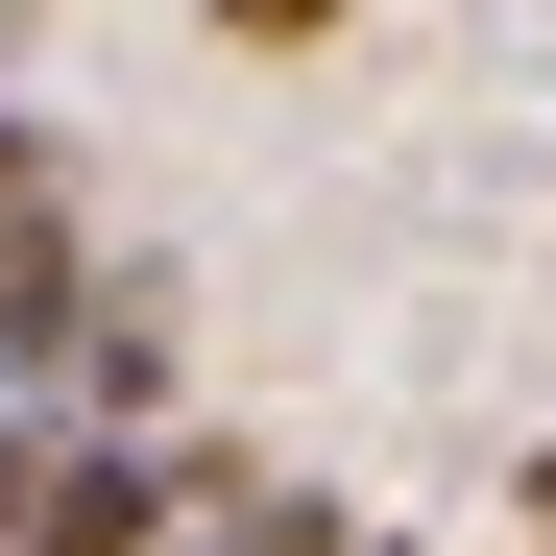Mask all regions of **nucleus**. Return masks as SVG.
<instances>
[{"label": "nucleus", "instance_id": "20e7f679", "mask_svg": "<svg viewBox=\"0 0 556 556\" xmlns=\"http://www.w3.org/2000/svg\"><path fill=\"white\" fill-rule=\"evenodd\" d=\"M508 532H532V556H556V435H532V459H508Z\"/></svg>", "mask_w": 556, "mask_h": 556}, {"label": "nucleus", "instance_id": "39448f33", "mask_svg": "<svg viewBox=\"0 0 556 556\" xmlns=\"http://www.w3.org/2000/svg\"><path fill=\"white\" fill-rule=\"evenodd\" d=\"M0 49H25V0H0Z\"/></svg>", "mask_w": 556, "mask_h": 556}, {"label": "nucleus", "instance_id": "423d86ee", "mask_svg": "<svg viewBox=\"0 0 556 556\" xmlns=\"http://www.w3.org/2000/svg\"><path fill=\"white\" fill-rule=\"evenodd\" d=\"M363 556H412V532H363Z\"/></svg>", "mask_w": 556, "mask_h": 556}, {"label": "nucleus", "instance_id": "0eeeda50", "mask_svg": "<svg viewBox=\"0 0 556 556\" xmlns=\"http://www.w3.org/2000/svg\"><path fill=\"white\" fill-rule=\"evenodd\" d=\"M169 556H218V532H169Z\"/></svg>", "mask_w": 556, "mask_h": 556}, {"label": "nucleus", "instance_id": "f03ea898", "mask_svg": "<svg viewBox=\"0 0 556 556\" xmlns=\"http://www.w3.org/2000/svg\"><path fill=\"white\" fill-rule=\"evenodd\" d=\"M363 0H218V49H339Z\"/></svg>", "mask_w": 556, "mask_h": 556}, {"label": "nucleus", "instance_id": "7ed1b4c3", "mask_svg": "<svg viewBox=\"0 0 556 556\" xmlns=\"http://www.w3.org/2000/svg\"><path fill=\"white\" fill-rule=\"evenodd\" d=\"M25 218H49V146H25V122H0V242H25Z\"/></svg>", "mask_w": 556, "mask_h": 556}, {"label": "nucleus", "instance_id": "f257e3e1", "mask_svg": "<svg viewBox=\"0 0 556 556\" xmlns=\"http://www.w3.org/2000/svg\"><path fill=\"white\" fill-rule=\"evenodd\" d=\"M218 484H242V459H169V435H73V412H49L25 556H169V532H218Z\"/></svg>", "mask_w": 556, "mask_h": 556}]
</instances>
